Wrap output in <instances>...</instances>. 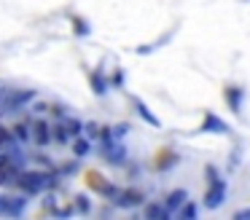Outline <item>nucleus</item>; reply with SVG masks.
<instances>
[{"instance_id":"10","label":"nucleus","mask_w":250,"mask_h":220,"mask_svg":"<svg viewBox=\"0 0 250 220\" xmlns=\"http://www.w3.org/2000/svg\"><path fill=\"white\" fill-rule=\"evenodd\" d=\"M92 89H94V94H105L108 91V83H105V78H103V73H92Z\"/></svg>"},{"instance_id":"13","label":"nucleus","mask_w":250,"mask_h":220,"mask_svg":"<svg viewBox=\"0 0 250 220\" xmlns=\"http://www.w3.org/2000/svg\"><path fill=\"white\" fill-rule=\"evenodd\" d=\"M105 153H108V159L113 161V164H121V161H124V148H105Z\"/></svg>"},{"instance_id":"9","label":"nucleus","mask_w":250,"mask_h":220,"mask_svg":"<svg viewBox=\"0 0 250 220\" xmlns=\"http://www.w3.org/2000/svg\"><path fill=\"white\" fill-rule=\"evenodd\" d=\"M135 107H137V113H140V116L146 118L148 123H151V126H162V121H159V118L153 116L151 110H148V105H146V102H143V100H135Z\"/></svg>"},{"instance_id":"18","label":"nucleus","mask_w":250,"mask_h":220,"mask_svg":"<svg viewBox=\"0 0 250 220\" xmlns=\"http://www.w3.org/2000/svg\"><path fill=\"white\" fill-rule=\"evenodd\" d=\"M78 209H81V212H86V209H89V201H86V196H78Z\"/></svg>"},{"instance_id":"12","label":"nucleus","mask_w":250,"mask_h":220,"mask_svg":"<svg viewBox=\"0 0 250 220\" xmlns=\"http://www.w3.org/2000/svg\"><path fill=\"white\" fill-rule=\"evenodd\" d=\"M33 97H35V91H22V94H17L11 102H8V107L14 110V107H19V105H24V102H30Z\"/></svg>"},{"instance_id":"6","label":"nucleus","mask_w":250,"mask_h":220,"mask_svg":"<svg viewBox=\"0 0 250 220\" xmlns=\"http://www.w3.org/2000/svg\"><path fill=\"white\" fill-rule=\"evenodd\" d=\"M186 201H188V193H186L183 188H178V191H172V193L167 196V201H164V207H167L169 212L175 215V212H180V207H183Z\"/></svg>"},{"instance_id":"11","label":"nucleus","mask_w":250,"mask_h":220,"mask_svg":"<svg viewBox=\"0 0 250 220\" xmlns=\"http://www.w3.org/2000/svg\"><path fill=\"white\" fill-rule=\"evenodd\" d=\"M35 140H38V142L41 145H46V142H49V126H46V123L43 121H38V123H35Z\"/></svg>"},{"instance_id":"8","label":"nucleus","mask_w":250,"mask_h":220,"mask_svg":"<svg viewBox=\"0 0 250 220\" xmlns=\"http://www.w3.org/2000/svg\"><path fill=\"white\" fill-rule=\"evenodd\" d=\"M169 215H172V212H169L167 207H162V204H148V207H146V218L148 220H167Z\"/></svg>"},{"instance_id":"19","label":"nucleus","mask_w":250,"mask_h":220,"mask_svg":"<svg viewBox=\"0 0 250 220\" xmlns=\"http://www.w3.org/2000/svg\"><path fill=\"white\" fill-rule=\"evenodd\" d=\"M124 132H126V123H121V126L113 129V137H124Z\"/></svg>"},{"instance_id":"1","label":"nucleus","mask_w":250,"mask_h":220,"mask_svg":"<svg viewBox=\"0 0 250 220\" xmlns=\"http://www.w3.org/2000/svg\"><path fill=\"white\" fill-rule=\"evenodd\" d=\"M229 185L221 175H218L215 166H207V191H205V207L207 209H218L223 201H226Z\"/></svg>"},{"instance_id":"16","label":"nucleus","mask_w":250,"mask_h":220,"mask_svg":"<svg viewBox=\"0 0 250 220\" xmlns=\"http://www.w3.org/2000/svg\"><path fill=\"white\" fill-rule=\"evenodd\" d=\"M14 137L22 140V142H24V140H27V126H22V123H19V126L14 129Z\"/></svg>"},{"instance_id":"2","label":"nucleus","mask_w":250,"mask_h":220,"mask_svg":"<svg viewBox=\"0 0 250 220\" xmlns=\"http://www.w3.org/2000/svg\"><path fill=\"white\" fill-rule=\"evenodd\" d=\"M49 185H54V180H49V177L41 175V172H22V175H19V188H22L24 193H41Z\"/></svg>"},{"instance_id":"5","label":"nucleus","mask_w":250,"mask_h":220,"mask_svg":"<svg viewBox=\"0 0 250 220\" xmlns=\"http://www.w3.org/2000/svg\"><path fill=\"white\" fill-rule=\"evenodd\" d=\"M223 100L229 102V107H231L234 113H242V100H245V91L242 89H237V86H229L226 91H223Z\"/></svg>"},{"instance_id":"20","label":"nucleus","mask_w":250,"mask_h":220,"mask_svg":"<svg viewBox=\"0 0 250 220\" xmlns=\"http://www.w3.org/2000/svg\"><path fill=\"white\" fill-rule=\"evenodd\" d=\"M8 140H11V134H8L6 129H0V145H6Z\"/></svg>"},{"instance_id":"21","label":"nucleus","mask_w":250,"mask_h":220,"mask_svg":"<svg viewBox=\"0 0 250 220\" xmlns=\"http://www.w3.org/2000/svg\"><path fill=\"white\" fill-rule=\"evenodd\" d=\"M0 100H3V91H0Z\"/></svg>"},{"instance_id":"15","label":"nucleus","mask_w":250,"mask_h":220,"mask_svg":"<svg viewBox=\"0 0 250 220\" xmlns=\"http://www.w3.org/2000/svg\"><path fill=\"white\" fill-rule=\"evenodd\" d=\"M73 150H76V156H86L89 153V142H86V140H76Z\"/></svg>"},{"instance_id":"14","label":"nucleus","mask_w":250,"mask_h":220,"mask_svg":"<svg viewBox=\"0 0 250 220\" xmlns=\"http://www.w3.org/2000/svg\"><path fill=\"white\" fill-rule=\"evenodd\" d=\"M180 218H183V220H194L196 218V207H194V204H188V201H186L183 204V207H180Z\"/></svg>"},{"instance_id":"3","label":"nucleus","mask_w":250,"mask_h":220,"mask_svg":"<svg viewBox=\"0 0 250 220\" xmlns=\"http://www.w3.org/2000/svg\"><path fill=\"white\" fill-rule=\"evenodd\" d=\"M202 132H205V134H231L234 129L229 126L226 121H221V118H218V113L207 110L205 113V121H202Z\"/></svg>"},{"instance_id":"4","label":"nucleus","mask_w":250,"mask_h":220,"mask_svg":"<svg viewBox=\"0 0 250 220\" xmlns=\"http://www.w3.org/2000/svg\"><path fill=\"white\" fill-rule=\"evenodd\" d=\"M27 209V199H14V196H0V215L19 218Z\"/></svg>"},{"instance_id":"17","label":"nucleus","mask_w":250,"mask_h":220,"mask_svg":"<svg viewBox=\"0 0 250 220\" xmlns=\"http://www.w3.org/2000/svg\"><path fill=\"white\" fill-rule=\"evenodd\" d=\"M234 220H250V209H239V212H234Z\"/></svg>"},{"instance_id":"7","label":"nucleus","mask_w":250,"mask_h":220,"mask_svg":"<svg viewBox=\"0 0 250 220\" xmlns=\"http://www.w3.org/2000/svg\"><path fill=\"white\" fill-rule=\"evenodd\" d=\"M116 204L119 207H137V204H143V193L140 191H124V193H119Z\"/></svg>"}]
</instances>
